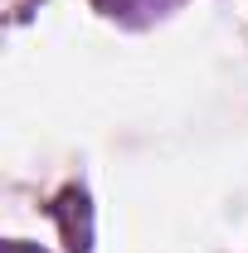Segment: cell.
Masks as SVG:
<instances>
[{
	"label": "cell",
	"mask_w": 248,
	"mask_h": 253,
	"mask_svg": "<svg viewBox=\"0 0 248 253\" xmlns=\"http://www.w3.org/2000/svg\"><path fill=\"white\" fill-rule=\"evenodd\" d=\"M0 253H44V249H34V244H25V239H10Z\"/></svg>",
	"instance_id": "obj_1"
},
{
	"label": "cell",
	"mask_w": 248,
	"mask_h": 253,
	"mask_svg": "<svg viewBox=\"0 0 248 253\" xmlns=\"http://www.w3.org/2000/svg\"><path fill=\"white\" fill-rule=\"evenodd\" d=\"M97 5H107V15H117V5H126V0H97ZM141 5H161V0H141Z\"/></svg>",
	"instance_id": "obj_2"
}]
</instances>
